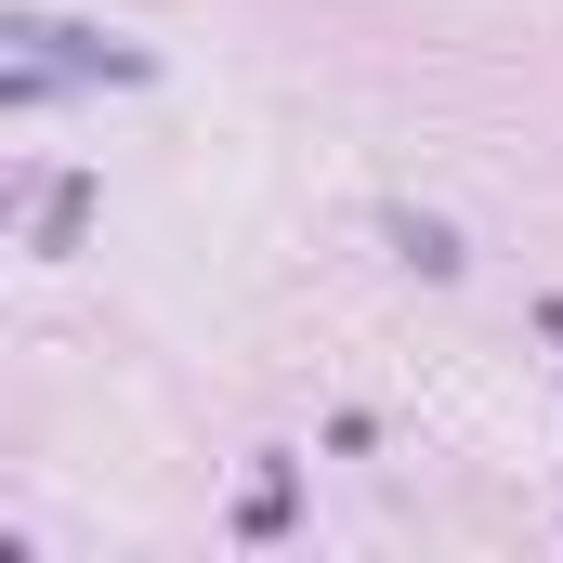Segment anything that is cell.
<instances>
[{
  "mask_svg": "<svg viewBox=\"0 0 563 563\" xmlns=\"http://www.w3.org/2000/svg\"><path fill=\"white\" fill-rule=\"evenodd\" d=\"M13 53L40 66V79H144L132 40H106V26H66V13H13Z\"/></svg>",
  "mask_w": 563,
  "mask_h": 563,
  "instance_id": "cell-1",
  "label": "cell"
},
{
  "mask_svg": "<svg viewBox=\"0 0 563 563\" xmlns=\"http://www.w3.org/2000/svg\"><path fill=\"white\" fill-rule=\"evenodd\" d=\"M394 250H407V263H420V276H459V236H445V223H420V210H407V223H394Z\"/></svg>",
  "mask_w": 563,
  "mask_h": 563,
  "instance_id": "cell-2",
  "label": "cell"
}]
</instances>
